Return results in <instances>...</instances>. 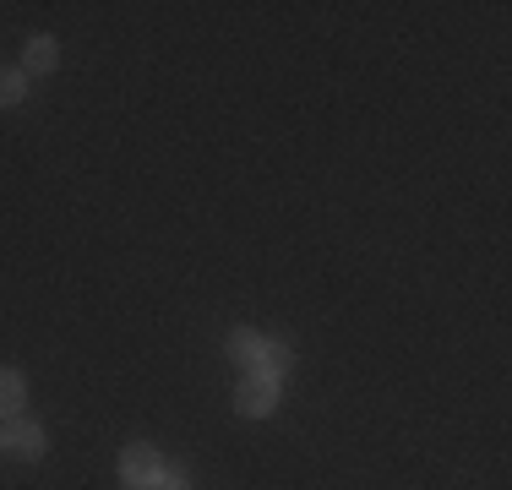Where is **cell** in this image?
<instances>
[{"instance_id":"obj_8","label":"cell","mask_w":512,"mask_h":490,"mask_svg":"<svg viewBox=\"0 0 512 490\" xmlns=\"http://www.w3.org/2000/svg\"><path fill=\"white\" fill-rule=\"evenodd\" d=\"M22 93H28V77H22V71H11V66H0V109H17Z\"/></svg>"},{"instance_id":"obj_7","label":"cell","mask_w":512,"mask_h":490,"mask_svg":"<svg viewBox=\"0 0 512 490\" xmlns=\"http://www.w3.org/2000/svg\"><path fill=\"white\" fill-rule=\"evenodd\" d=\"M22 398H28V382H22V371H0V420L22 414Z\"/></svg>"},{"instance_id":"obj_3","label":"cell","mask_w":512,"mask_h":490,"mask_svg":"<svg viewBox=\"0 0 512 490\" xmlns=\"http://www.w3.org/2000/svg\"><path fill=\"white\" fill-rule=\"evenodd\" d=\"M235 409L246 414V420H267V414L278 409V382H267V376H246L235 392Z\"/></svg>"},{"instance_id":"obj_10","label":"cell","mask_w":512,"mask_h":490,"mask_svg":"<svg viewBox=\"0 0 512 490\" xmlns=\"http://www.w3.org/2000/svg\"><path fill=\"white\" fill-rule=\"evenodd\" d=\"M0 452H6V441H0Z\"/></svg>"},{"instance_id":"obj_4","label":"cell","mask_w":512,"mask_h":490,"mask_svg":"<svg viewBox=\"0 0 512 490\" xmlns=\"http://www.w3.org/2000/svg\"><path fill=\"white\" fill-rule=\"evenodd\" d=\"M60 66V44L50 39V33H39V39H28V49H22V71H55Z\"/></svg>"},{"instance_id":"obj_5","label":"cell","mask_w":512,"mask_h":490,"mask_svg":"<svg viewBox=\"0 0 512 490\" xmlns=\"http://www.w3.org/2000/svg\"><path fill=\"white\" fill-rule=\"evenodd\" d=\"M224 354H229L235 365H246V371H251L256 354H262V333H251V327H235V333L224 338Z\"/></svg>"},{"instance_id":"obj_1","label":"cell","mask_w":512,"mask_h":490,"mask_svg":"<svg viewBox=\"0 0 512 490\" xmlns=\"http://www.w3.org/2000/svg\"><path fill=\"white\" fill-rule=\"evenodd\" d=\"M0 441H6V452H11V458H22V463H39L44 452H50V436H44V425L28 420V414H11V420L0 425Z\"/></svg>"},{"instance_id":"obj_9","label":"cell","mask_w":512,"mask_h":490,"mask_svg":"<svg viewBox=\"0 0 512 490\" xmlns=\"http://www.w3.org/2000/svg\"><path fill=\"white\" fill-rule=\"evenodd\" d=\"M158 490H186V474H180V469H164V480H158Z\"/></svg>"},{"instance_id":"obj_2","label":"cell","mask_w":512,"mask_h":490,"mask_svg":"<svg viewBox=\"0 0 512 490\" xmlns=\"http://www.w3.org/2000/svg\"><path fill=\"white\" fill-rule=\"evenodd\" d=\"M158 480H164V458H158L153 447H126L120 452V485L126 490H158Z\"/></svg>"},{"instance_id":"obj_6","label":"cell","mask_w":512,"mask_h":490,"mask_svg":"<svg viewBox=\"0 0 512 490\" xmlns=\"http://www.w3.org/2000/svg\"><path fill=\"white\" fill-rule=\"evenodd\" d=\"M289 365H295V360H289V349H284V343H262V354H256L251 376H267V382H278V376H284Z\"/></svg>"}]
</instances>
